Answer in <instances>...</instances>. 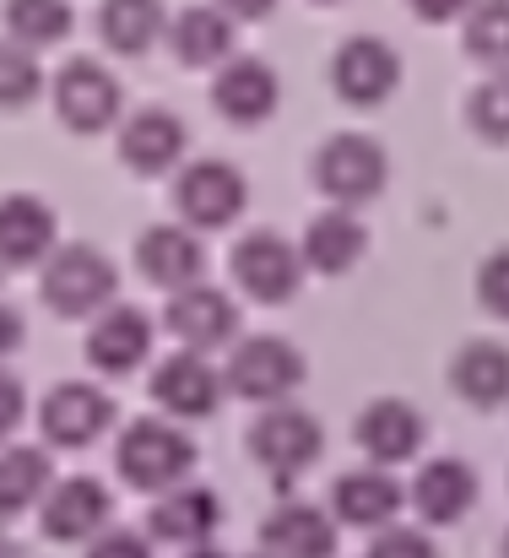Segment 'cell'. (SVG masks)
<instances>
[{"instance_id": "6da1fadb", "label": "cell", "mask_w": 509, "mask_h": 558, "mask_svg": "<svg viewBox=\"0 0 509 558\" xmlns=\"http://www.w3.org/2000/svg\"><path fill=\"white\" fill-rule=\"evenodd\" d=\"M38 299L60 320H93L120 299V266L93 244H54L38 260Z\"/></svg>"}, {"instance_id": "7a4b0ae2", "label": "cell", "mask_w": 509, "mask_h": 558, "mask_svg": "<svg viewBox=\"0 0 509 558\" xmlns=\"http://www.w3.org/2000/svg\"><path fill=\"white\" fill-rule=\"evenodd\" d=\"M195 461H201V450L173 417H136L120 428V445H114L120 483L136 494H163L173 483H184L195 472Z\"/></svg>"}, {"instance_id": "3957f363", "label": "cell", "mask_w": 509, "mask_h": 558, "mask_svg": "<svg viewBox=\"0 0 509 558\" xmlns=\"http://www.w3.org/2000/svg\"><path fill=\"white\" fill-rule=\"evenodd\" d=\"M310 180H315V190H320L331 206L357 211V206H368V201L385 195V185H390V153H385V142L368 136V131H337V136H326V142L315 147Z\"/></svg>"}, {"instance_id": "277c9868", "label": "cell", "mask_w": 509, "mask_h": 558, "mask_svg": "<svg viewBox=\"0 0 509 558\" xmlns=\"http://www.w3.org/2000/svg\"><path fill=\"white\" fill-rule=\"evenodd\" d=\"M250 456H255V466L277 483V488H288V483H299L320 456H326V428H320V417L310 412V407H299V401H277V407H260V417L250 423Z\"/></svg>"}, {"instance_id": "5b68a950", "label": "cell", "mask_w": 509, "mask_h": 558, "mask_svg": "<svg viewBox=\"0 0 509 558\" xmlns=\"http://www.w3.org/2000/svg\"><path fill=\"white\" fill-rule=\"evenodd\" d=\"M310 379V359L288 342V337H239L228 348V369L222 385L228 396L239 401H255V407H277V401H293Z\"/></svg>"}, {"instance_id": "8992f818", "label": "cell", "mask_w": 509, "mask_h": 558, "mask_svg": "<svg viewBox=\"0 0 509 558\" xmlns=\"http://www.w3.org/2000/svg\"><path fill=\"white\" fill-rule=\"evenodd\" d=\"M49 98H54V114H60V125L71 136H104V131H114L125 120V87L93 54L65 60L54 71V82H49Z\"/></svg>"}, {"instance_id": "52a82bcc", "label": "cell", "mask_w": 509, "mask_h": 558, "mask_svg": "<svg viewBox=\"0 0 509 558\" xmlns=\"http://www.w3.org/2000/svg\"><path fill=\"white\" fill-rule=\"evenodd\" d=\"M244 206H250V180L233 163H222V158H195L173 180V211L195 233L233 228L244 217Z\"/></svg>"}, {"instance_id": "ba28073f", "label": "cell", "mask_w": 509, "mask_h": 558, "mask_svg": "<svg viewBox=\"0 0 509 558\" xmlns=\"http://www.w3.org/2000/svg\"><path fill=\"white\" fill-rule=\"evenodd\" d=\"M228 271H233V288L250 293L255 304H288L304 282V255L288 233L277 228H250L233 255H228Z\"/></svg>"}, {"instance_id": "9c48e42d", "label": "cell", "mask_w": 509, "mask_h": 558, "mask_svg": "<svg viewBox=\"0 0 509 558\" xmlns=\"http://www.w3.org/2000/svg\"><path fill=\"white\" fill-rule=\"evenodd\" d=\"M120 423V407L93 379H65L38 401V434L49 450H87Z\"/></svg>"}, {"instance_id": "30bf717a", "label": "cell", "mask_w": 509, "mask_h": 558, "mask_svg": "<svg viewBox=\"0 0 509 558\" xmlns=\"http://www.w3.org/2000/svg\"><path fill=\"white\" fill-rule=\"evenodd\" d=\"M147 390H153V401L163 407V417H173V423L211 417L222 407V396H228L222 369L211 364V353H195V348H173L169 359H158Z\"/></svg>"}, {"instance_id": "8fae6325", "label": "cell", "mask_w": 509, "mask_h": 558, "mask_svg": "<svg viewBox=\"0 0 509 558\" xmlns=\"http://www.w3.org/2000/svg\"><path fill=\"white\" fill-rule=\"evenodd\" d=\"M331 87L347 109H379L385 98H396L401 87V54L396 44L374 38V33H352L341 38L331 54Z\"/></svg>"}, {"instance_id": "7c38bea8", "label": "cell", "mask_w": 509, "mask_h": 558, "mask_svg": "<svg viewBox=\"0 0 509 558\" xmlns=\"http://www.w3.org/2000/svg\"><path fill=\"white\" fill-rule=\"evenodd\" d=\"M153 342H158V326L142 304H125L114 299L109 310H98L87 320V342H82V359L98 374L120 379V374H136L153 359Z\"/></svg>"}, {"instance_id": "4fadbf2b", "label": "cell", "mask_w": 509, "mask_h": 558, "mask_svg": "<svg viewBox=\"0 0 509 558\" xmlns=\"http://www.w3.org/2000/svg\"><path fill=\"white\" fill-rule=\"evenodd\" d=\"M163 326L179 348H195V353H217V348H233L239 342V304L233 293L211 288L206 277L190 282V288H173L169 293V310H163Z\"/></svg>"}, {"instance_id": "5bb4252c", "label": "cell", "mask_w": 509, "mask_h": 558, "mask_svg": "<svg viewBox=\"0 0 509 558\" xmlns=\"http://www.w3.org/2000/svg\"><path fill=\"white\" fill-rule=\"evenodd\" d=\"M109 521H114V494H109V483H98L87 472L49 483L38 499V532L49 543H87Z\"/></svg>"}, {"instance_id": "9a60e30c", "label": "cell", "mask_w": 509, "mask_h": 558, "mask_svg": "<svg viewBox=\"0 0 509 558\" xmlns=\"http://www.w3.org/2000/svg\"><path fill=\"white\" fill-rule=\"evenodd\" d=\"M352 434H357V450H363L374 466H407V461L423 456L428 417H423V407H412L407 396H374V401H363Z\"/></svg>"}, {"instance_id": "2e32d148", "label": "cell", "mask_w": 509, "mask_h": 558, "mask_svg": "<svg viewBox=\"0 0 509 558\" xmlns=\"http://www.w3.org/2000/svg\"><path fill=\"white\" fill-rule=\"evenodd\" d=\"M282 104V82L266 60L255 54H228L211 76V109L228 120V125H266Z\"/></svg>"}, {"instance_id": "e0dca14e", "label": "cell", "mask_w": 509, "mask_h": 558, "mask_svg": "<svg viewBox=\"0 0 509 558\" xmlns=\"http://www.w3.org/2000/svg\"><path fill=\"white\" fill-rule=\"evenodd\" d=\"M114 147H120V163H125L136 180H158V174H169V169L184 163L190 131H184L179 114H169V109L153 104V109H136V114L120 120Z\"/></svg>"}, {"instance_id": "ac0fdd59", "label": "cell", "mask_w": 509, "mask_h": 558, "mask_svg": "<svg viewBox=\"0 0 509 558\" xmlns=\"http://www.w3.org/2000/svg\"><path fill=\"white\" fill-rule=\"evenodd\" d=\"M222 526V499L206 488V483H173L163 494H153V510H147V537L153 543H169V548H201L211 543Z\"/></svg>"}, {"instance_id": "d6986e66", "label": "cell", "mask_w": 509, "mask_h": 558, "mask_svg": "<svg viewBox=\"0 0 509 558\" xmlns=\"http://www.w3.org/2000/svg\"><path fill=\"white\" fill-rule=\"evenodd\" d=\"M407 510V488L385 472V466H352L331 483V521L352 532H379L390 521H401Z\"/></svg>"}, {"instance_id": "ffe728a7", "label": "cell", "mask_w": 509, "mask_h": 558, "mask_svg": "<svg viewBox=\"0 0 509 558\" xmlns=\"http://www.w3.org/2000/svg\"><path fill=\"white\" fill-rule=\"evenodd\" d=\"M407 505L417 510V521L428 532L466 521V510L477 505V472H472V461H461V456L423 461L417 477H412V488H407Z\"/></svg>"}, {"instance_id": "44dd1931", "label": "cell", "mask_w": 509, "mask_h": 558, "mask_svg": "<svg viewBox=\"0 0 509 558\" xmlns=\"http://www.w3.org/2000/svg\"><path fill=\"white\" fill-rule=\"evenodd\" d=\"M54 244H60V217L44 195H33V190L0 195V266L5 271L38 266Z\"/></svg>"}, {"instance_id": "7402d4cb", "label": "cell", "mask_w": 509, "mask_h": 558, "mask_svg": "<svg viewBox=\"0 0 509 558\" xmlns=\"http://www.w3.org/2000/svg\"><path fill=\"white\" fill-rule=\"evenodd\" d=\"M136 266H142V277L153 282V288H190V282H201L206 277V239L195 233V228H184L179 217L173 222H153V228H142V239H136Z\"/></svg>"}, {"instance_id": "603a6c76", "label": "cell", "mask_w": 509, "mask_h": 558, "mask_svg": "<svg viewBox=\"0 0 509 558\" xmlns=\"http://www.w3.org/2000/svg\"><path fill=\"white\" fill-rule=\"evenodd\" d=\"M337 543L341 526L331 521V510H320L310 499H282L260 521V548L277 558H337Z\"/></svg>"}, {"instance_id": "cb8c5ba5", "label": "cell", "mask_w": 509, "mask_h": 558, "mask_svg": "<svg viewBox=\"0 0 509 558\" xmlns=\"http://www.w3.org/2000/svg\"><path fill=\"white\" fill-rule=\"evenodd\" d=\"M363 250H368V228H363V217L347 211V206L315 211L310 228H304V239H299L304 271H315V277H347V271L363 260Z\"/></svg>"}, {"instance_id": "d4e9b609", "label": "cell", "mask_w": 509, "mask_h": 558, "mask_svg": "<svg viewBox=\"0 0 509 558\" xmlns=\"http://www.w3.org/2000/svg\"><path fill=\"white\" fill-rule=\"evenodd\" d=\"M450 390L477 412L509 407V342H494V337L461 342L450 359Z\"/></svg>"}, {"instance_id": "484cf974", "label": "cell", "mask_w": 509, "mask_h": 558, "mask_svg": "<svg viewBox=\"0 0 509 558\" xmlns=\"http://www.w3.org/2000/svg\"><path fill=\"white\" fill-rule=\"evenodd\" d=\"M169 49L179 65H195V71H206V65H222L228 54H233V16L222 11V5H184L179 16H169Z\"/></svg>"}, {"instance_id": "4316f807", "label": "cell", "mask_w": 509, "mask_h": 558, "mask_svg": "<svg viewBox=\"0 0 509 558\" xmlns=\"http://www.w3.org/2000/svg\"><path fill=\"white\" fill-rule=\"evenodd\" d=\"M169 33V5L163 0H104L98 5V38L114 54H147Z\"/></svg>"}, {"instance_id": "83f0119b", "label": "cell", "mask_w": 509, "mask_h": 558, "mask_svg": "<svg viewBox=\"0 0 509 558\" xmlns=\"http://www.w3.org/2000/svg\"><path fill=\"white\" fill-rule=\"evenodd\" d=\"M49 450L44 445H0V521L38 510L44 488H49Z\"/></svg>"}, {"instance_id": "f1b7e54d", "label": "cell", "mask_w": 509, "mask_h": 558, "mask_svg": "<svg viewBox=\"0 0 509 558\" xmlns=\"http://www.w3.org/2000/svg\"><path fill=\"white\" fill-rule=\"evenodd\" d=\"M0 22H5V38H16L27 49H49V44L71 38L76 11H71V0H5Z\"/></svg>"}, {"instance_id": "f546056e", "label": "cell", "mask_w": 509, "mask_h": 558, "mask_svg": "<svg viewBox=\"0 0 509 558\" xmlns=\"http://www.w3.org/2000/svg\"><path fill=\"white\" fill-rule=\"evenodd\" d=\"M461 44L477 65L505 71L509 65V0H472V11L461 16Z\"/></svg>"}, {"instance_id": "4dcf8cb0", "label": "cell", "mask_w": 509, "mask_h": 558, "mask_svg": "<svg viewBox=\"0 0 509 558\" xmlns=\"http://www.w3.org/2000/svg\"><path fill=\"white\" fill-rule=\"evenodd\" d=\"M44 87L49 76L38 65V49L0 33V109H27L33 98H44Z\"/></svg>"}, {"instance_id": "1f68e13d", "label": "cell", "mask_w": 509, "mask_h": 558, "mask_svg": "<svg viewBox=\"0 0 509 558\" xmlns=\"http://www.w3.org/2000/svg\"><path fill=\"white\" fill-rule=\"evenodd\" d=\"M466 125L472 136H483L488 147H509V65L505 71H488L472 98H466Z\"/></svg>"}, {"instance_id": "d6a6232c", "label": "cell", "mask_w": 509, "mask_h": 558, "mask_svg": "<svg viewBox=\"0 0 509 558\" xmlns=\"http://www.w3.org/2000/svg\"><path fill=\"white\" fill-rule=\"evenodd\" d=\"M363 558H439V543L428 526H407V521H390L379 532H368V554Z\"/></svg>"}, {"instance_id": "836d02e7", "label": "cell", "mask_w": 509, "mask_h": 558, "mask_svg": "<svg viewBox=\"0 0 509 558\" xmlns=\"http://www.w3.org/2000/svg\"><path fill=\"white\" fill-rule=\"evenodd\" d=\"M477 304L509 326V244H499L483 266H477Z\"/></svg>"}, {"instance_id": "e575fe53", "label": "cell", "mask_w": 509, "mask_h": 558, "mask_svg": "<svg viewBox=\"0 0 509 558\" xmlns=\"http://www.w3.org/2000/svg\"><path fill=\"white\" fill-rule=\"evenodd\" d=\"M82 548H87L82 558H153V537H147V532H131V526H114V521H109V526H104L98 537H87Z\"/></svg>"}, {"instance_id": "d590c367", "label": "cell", "mask_w": 509, "mask_h": 558, "mask_svg": "<svg viewBox=\"0 0 509 558\" xmlns=\"http://www.w3.org/2000/svg\"><path fill=\"white\" fill-rule=\"evenodd\" d=\"M22 417H27V390L11 369H0V445L22 428Z\"/></svg>"}, {"instance_id": "8d00e7d4", "label": "cell", "mask_w": 509, "mask_h": 558, "mask_svg": "<svg viewBox=\"0 0 509 558\" xmlns=\"http://www.w3.org/2000/svg\"><path fill=\"white\" fill-rule=\"evenodd\" d=\"M22 337H27V320H22V310L0 299V369H5V359L22 348Z\"/></svg>"}, {"instance_id": "74e56055", "label": "cell", "mask_w": 509, "mask_h": 558, "mask_svg": "<svg viewBox=\"0 0 509 558\" xmlns=\"http://www.w3.org/2000/svg\"><path fill=\"white\" fill-rule=\"evenodd\" d=\"M417 22H461L472 11V0H412Z\"/></svg>"}, {"instance_id": "f35d334b", "label": "cell", "mask_w": 509, "mask_h": 558, "mask_svg": "<svg viewBox=\"0 0 509 558\" xmlns=\"http://www.w3.org/2000/svg\"><path fill=\"white\" fill-rule=\"evenodd\" d=\"M233 22H260V16H271L277 11V0H217Z\"/></svg>"}, {"instance_id": "ab89813d", "label": "cell", "mask_w": 509, "mask_h": 558, "mask_svg": "<svg viewBox=\"0 0 509 558\" xmlns=\"http://www.w3.org/2000/svg\"><path fill=\"white\" fill-rule=\"evenodd\" d=\"M179 558H228V554H222L217 543H201V548H184V554H179Z\"/></svg>"}, {"instance_id": "60d3db41", "label": "cell", "mask_w": 509, "mask_h": 558, "mask_svg": "<svg viewBox=\"0 0 509 558\" xmlns=\"http://www.w3.org/2000/svg\"><path fill=\"white\" fill-rule=\"evenodd\" d=\"M0 558H22V548H11V543H0Z\"/></svg>"}, {"instance_id": "b9f144b4", "label": "cell", "mask_w": 509, "mask_h": 558, "mask_svg": "<svg viewBox=\"0 0 509 558\" xmlns=\"http://www.w3.org/2000/svg\"><path fill=\"white\" fill-rule=\"evenodd\" d=\"M250 558H277V554H266V548H260V554H250Z\"/></svg>"}, {"instance_id": "7bdbcfd3", "label": "cell", "mask_w": 509, "mask_h": 558, "mask_svg": "<svg viewBox=\"0 0 509 558\" xmlns=\"http://www.w3.org/2000/svg\"><path fill=\"white\" fill-rule=\"evenodd\" d=\"M505 558H509V532H505Z\"/></svg>"}, {"instance_id": "ee69618b", "label": "cell", "mask_w": 509, "mask_h": 558, "mask_svg": "<svg viewBox=\"0 0 509 558\" xmlns=\"http://www.w3.org/2000/svg\"><path fill=\"white\" fill-rule=\"evenodd\" d=\"M320 5H331V0H320Z\"/></svg>"}, {"instance_id": "f6af8a7d", "label": "cell", "mask_w": 509, "mask_h": 558, "mask_svg": "<svg viewBox=\"0 0 509 558\" xmlns=\"http://www.w3.org/2000/svg\"><path fill=\"white\" fill-rule=\"evenodd\" d=\"M0 277H5V266H0Z\"/></svg>"}]
</instances>
